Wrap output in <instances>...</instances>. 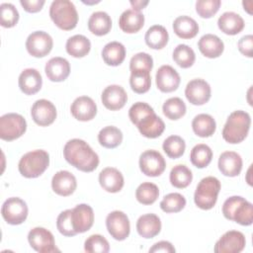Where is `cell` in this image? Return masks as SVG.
I'll list each match as a JSON object with an SVG mask.
<instances>
[{"label": "cell", "mask_w": 253, "mask_h": 253, "mask_svg": "<svg viewBox=\"0 0 253 253\" xmlns=\"http://www.w3.org/2000/svg\"><path fill=\"white\" fill-rule=\"evenodd\" d=\"M63 156L69 164L83 172H92L99 165L98 154L86 141L79 138L70 139L65 143Z\"/></svg>", "instance_id": "obj_1"}, {"label": "cell", "mask_w": 253, "mask_h": 253, "mask_svg": "<svg viewBox=\"0 0 253 253\" xmlns=\"http://www.w3.org/2000/svg\"><path fill=\"white\" fill-rule=\"evenodd\" d=\"M250 125L251 119L247 112L241 110L232 112L222 129L223 139L231 144L243 141L248 134Z\"/></svg>", "instance_id": "obj_2"}, {"label": "cell", "mask_w": 253, "mask_h": 253, "mask_svg": "<svg viewBox=\"0 0 253 253\" xmlns=\"http://www.w3.org/2000/svg\"><path fill=\"white\" fill-rule=\"evenodd\" d=\"M222 213L225 218L241 225H251L253 222V206L240 196H232L222 205Z\"/></svg>", "instance_id": "obj_3"}, {"label": "cell", "mask_w": 253, "mask_h": 253, "mask_svg": "<svg viewBox=\"0 0 253 253\" xmlns=\"http://www.w3.org/2000/svg\"><path fill=\"white\" fill-rule=\"evenodd\" d=\"M49 16L59 29L72 30L78 23V13L74 4L69 0H54L49 7Z\"/></svg>", "instance_id": "obj_4"}, {"label": "cell", "mask_w": 253, "mask_h": 253, "mask_svg": "<svg viewBox=\"0 0 253 253\" xmlns=\"http://www.w3.org/2000/svg\"><path fill=\"white\" fill-rule=\"evenodd\" d=\"M49 165V155L45 150L37 149L24 154L18 164L19 172L26 178L41 176Z\"/></svg>", "instance_id": "obj_5"}, {"label": "cell", "mask_w": 253, "mask_h": 253, "mask_svg": "<svg viewBox=\"0 0 253 253\" xmlns=\"http://www.w3.org/2000/svg\"><path fill=\"white\" fill-rule=\"evenodd\" d=\"M220 190V182L217 178L208 176L203 178L195 191L194 201L198 208L202 210H211L214 207Z\"/></svg>", "instance_id": "obj_6"}, {"label": "cell", "mask_w": 253, "mask_h": 253, "mask_svg": "<svg viewBox=\"0 0 253 253\" xmlns=\"http://www.w3.org/2000/svg\"><path fill=\"white\" fill-rule=\"evenodd\" d=\"M27 129V123L23 116L16 113H8L0 118V137L11 141L22 136Z\"/></svg>", "instance_id": "obj_7"}, {"label": "cell", "mask_w": 253, "mask_h": 253, "mask_svg": "<svg viewBox=\"0 0 253 253\" xmlns=\"http://www.w3.org/2000/svg\"><path fill=\"white\" fill-rule=\"evenodd\" d=\"M28 206L20 198L12 197L7 199L1 208V213L4 220L12 225L23 223L28 216Z\"/></svg>", "instance_id": "obj_8"}, {"label": "cell", "mask_w": 253, "mask_h": 253, "mask_svg": "<svg viewBox=\"0 0 253 253\" xmlns=\"http://www.w3.org/2000/svg\"><path fill=\"white\" fill-rule=\"evenodd\" d=\"M28 241L31 247L40 253L59 252L52 233L44 227H34L29 231Z\"/></svg>", "instance_id": "obj_9"}, {"label": "cell", "mask_w": 253, "mask_h": 253, "mask_svg": "<svg viewBox=\"0 0 253 253\" xmlns=\"http://www.w3.org/2000/svg\"><path fill=\"white\" fill-rule=\"evenodd\" d=\"M106 226L111 236L119 241L125 240L130 232L127 215L121 211H111L106 217Z\"/></svg>", "instance_id": "obj_10"}, {"label": "cell", "mask_w": 253, "mask_h": 253, "mask_svg": "<svg viewBox=\"0 0 253 253\" xmlns=\"http://www.w3.org/2000/svg\"><path fill=\"white\" fill-rule=\"evenodd\" d=\"M139 168L144 175L157 177L164 172L166 162L159 151L149 149L141 153L139 157Z\"/></svg>", "instance_id": "obj_11"}, {"label": "cell", "mask_w": 253, "mask_h": 253, "mask_svg": "<svg viewBox=\"0 0 253 253\" xmlns=\"http://www.w3.org/2000/svg\"><path fill=\"white\" fill-rule=\"evenodd\" d=\"M53 46L52 38L43 31H36L29 35L26 41L28 52L35 57H43L47 55Z\"/></svg>", "instance_id": "obj_12"}, {"label": "cell", "mask_w": 253, "mask_h": 253, "mask_svg": "<svg viewBox=\"0 0 253 253\" xmlns=\"http://www.w3.org/2000/svg\"><path fill=\"white\" fill-rule=\"evenodd\" d=\"M246 244L245 236L237 230L226 231L215 243L213 251L215 253H239Z\"/></svg>", "instance_id": "obj_13"}, {"label": "cell", "mask_w": 253, "mask_h": 253, "mask_svg": "<svg viewBox=\"0 0 253 253\" xmlns=\"http://www.w3.org/2000/svg\"><path fill=\"white\" fill-rule=\"evenodd\" d=\"M31 116L37 125L41 126H47L51 125L56 119V108L50 101L40 99L33 104L31 109Z\"/></svg>", "instance_id": "obj_14"}, {"label": "cell", "mask_w": 253, "mask_h": 253, "mask_svg": "<svg viewBox=\"0 0 253 253\" xmlns=\"http://www.w3.org/2000/svg\"><path fill=\"white\" fill-rule=\"evenodd\" d=\"M211 86L204 79H193L191 80L185 89V95L187 100L196 106H201L209 102L211 99Z\"/></svg>", "instance_id": "obj_15"}, {"label": "cell", "mask_w": 253, "mask_h": 253, "mask_svg": "<svg viewBox=\"0 0 253 253\" xmlns=\"http://www.w3.org/2000/svg\"><path fill=\"white\" fill-rule=\"evenodd\" d=\"M71 221L76 233H83L89 230L94 223L93 209L87 204H79L71 211Z\"/></svg>", "instance_id": "obj_16"}, {"label": "cell", "mask_w": 253, "mask_h": 253, "mask_svg": "<svg viewBox=\"0 0 253 253\" xmlns=\"http://www.w3.org/2000/svg\"><path fill=\"white\" fill-rule=\"evenodd\" d=\"M155 80L157 88L164 93L177 90L181 81L179 73L170 65L160 66L156 72Z\"/></svg>", "instance_id": "obj_17"}, {"label": "cell", "mask_w": 253, "mask_h": 253, "mask_svg": "<svg viewBox=\"0 0 253 253\" xmlns=\"http://www.w3.org/2000/svg\"><path fill=\"white\" fill-rule=\"evenodd\" d=\"M101 100L108 110L118 111L126 105L127 95L122 86L114 84L109 85L104 89L101 95Z\"/></svg>", "instance_id": "obj_18"}, {"label": "cell", "mask_w": 253, "mask_h": 253, "mask_svg": "<svg viewBox=\"0 0 253 253\" xmlns=\"http://www.w3.org/2000/svg\"><path fill=\"white\" fill-rule=\"evenodd\" d=\"M72 116L81 122L91 121L97 114V106L94 100L88 96L76 98L70 106Z\"/></svg>", "instance_id": "obj_19"}, {"label": "cell", "mask_w": 253, "mask_h": 253, "mask_svg": "<svg viewBox=\"0 0 253 253\" xmlns=\"http://www.w3.org/2000/svg\"><path fill=\"white\" fill-rule=\"evenodd\" d=\"M77 181L75 176L66 170L56 172L51 179V188L59 196L67 197L76 190Z\"/></svg>", "instance_id": "obj_20"}, {"label": "cell", "mask_w": 253, "mask_h": 253, "mask_svg": "<svg viewBox=\"0 0 253 253\" xmlns=\"http://www.w3.org/2000/svg\"><path fill=\"white\" fill-rule=\"evenodd\" d=\"M139 132L147 138H156L162 134L165 129V124L155 113L142 118L136 125Z\"/></svg>", "instance_id": "obj_21"}, {"label": "cell", "mask_w": 253, "mask_h": 253, "mask_svg": "<svg viewBox=\"0 0 253 253\" xmlns=\"http://www.w3.org/2000/svg\"><path fill=\"white\" fill-rule=\"evenodd\" d=\"M19 87L26 95H34L38 93L42 85L41 73L35 68L24 69L19 76Z\"/></svg>", "instance_id": "obj_22"}, {"label": "cell", "mask_w": 253, "mask_h": 253, "mask_svg": "<svg viewBox=\"0 0 253 253\" xmlns=\"http://www.w3.org/2000/svg\"><path fill=\"white\" fill-rule=\"evenodd\" d=\"M44 71L50 81L61 82L69 76L70 64L67 59L60 56H55L46 62Z\"/></svg>", "instance_id": "obj_23"}, {"label": "cell", "mask_w": 253, "mask_h": 253, "mask_svg": "<svg viewBox=\"0 0 253 253\" xmlns=\"http://www.w3.org/2000/svg\"><path fill=\"white\" fill-rule=\"evenodd\" d=\"M218 169L224 176H238L242 169V158L234 151H224L218 158Z\"/></svg>", "instance_id": "obj_24"}, {"label": "cell", "mask_w": 253, "mask_h": 253, "mask_svg": "<svg viewBox=\"0 0 253 253\" xmlns=\"http://www.w3.org/2000/svg\"><path fill=\"white\" fill-rule=\"evenodd\" d=\"M101 187L109 193H118L124 187L123 174L114 167H106L99 174Z\"/></svg>", "instance_id": "obj_25"}, {"label": "cell", "mask_w": 253, "mask_h": 253, "mask_svg": "<svg viewBox=\"0 0 253 253\" xmlns=\"http://www.w3.org/2000/svg\"><path fill=\"white\" fill-rule=\"evenodd\" d=\"M144 25V16L140 11L127 9L122 13L119 19L121 30L127 34L137 33Z\"/></svg>", "instance_id": "obj_26"}, {"label": "cell", "mask_w": 253, "mask_h": 253, "mask_svg": "<svg viewBox=\"0 0 253 253\" xmlns=\"http://www.w3.org/2000/svg\"><path fill=\"white\" fill-rule=\"evenodd\" d=\"M136 230L143 238H153L161 230L160 218L154 213H146L138 217Z\"/></svg>", "instance_id": "obj_27"}, {"label": "cell", "mask_w": 253, "mask_h": 253, "mask_svg": "<svg viewBox=\"0 0 253 253\" xmlns=\"http://www.w3.org/2000/svg\"><path fill=\"white\" fill-rule=\"evenodd\" d=\"M200 51L209 58H216L223 52L224 44L223 42L215 35L206 34L198 42Z\"/></svg>", "instance_id": "obj_28"}, {"label": "cell", "mask_w": 253, "mask_h": 253, "mask_svg": "<svg viewBox=\"0 0 253 253\" xmlns=\"http://www.w3.org/2000/svg\"><path fill=\"white\" fill-rule=\"evenodd\" d=\"M244 20L235 12H224L217 20V26L226 35H237L244 29Z\"/></svg>", "instance_id": "obj_29"}, {"label": "cell", "mask_w": 253, "mask_h": 253, "mask_svg": "<svg viewBox=\"0 0 253 253\" xmlns=\"http://www.w3.org/2000/svg\"><path fill=\"white\" fill-rule=\"evenodd\" d=\"M173 31L179 38L189 40L197 36L199 33V25L193 18L183 15L174 20Z\"/></svg>", "instance_id": "obj_30"}, {"label": "cell", "mask_w": 253, "mask_h": 253, "mask_svg": "<svg viewBox=\"0 0 253 253\" xmlns=\"http://www.w3.org/2000/svg\"><path fill=\"white\" fill-rule=\"evenodd\" d=\"M112 28V20L108 13L97 11L91 14L88 20L89 31L96 36L107 35Z\"/></svg>", "instance_id": "obj_31"}, {"label": "cell", "mask_w": 253, "mask_h": 253, "mask_svg": "<svg viewBox=\"0 0 253 253\" xmlns=\"http://www.w3.org/2000/svg\"><path fill=\"white\" fill-rule=\"evenodd\" d=\"M102 57L106 64L118 66L123 63L126 58V48L119 42H108L102 49Z\"/></svg>", "instance_id": "obj_32"}, {"label": "cell", "mask_w": 253, "mask_h": 253, "mask_svg": "<svg viewBox=\"0 0 253 253\" xmlns=\"http://www.w3.org/2000/svg\"><path fill=\"white\" fill-rule=\"evenodd\" d=\"M192 128L196 135L200 137H210L214 133L216 124L211 115L199 114L193 119Z\"/></svg>", "instance_id": "obj_33"}, {"label": "cell", "mask_w": 253, "mask_h": 253, "mask_svg": "<svg viewBox=\"0 0 253 253\" xmlns=\"http://www.w3.org/2000/svg\"><path fill=\"white\" fill-rule=\"evenodd\" d=\"M144 40L146 44L153 49L163 48L169 40L167 30L161 25L151 26L145 33Z\"/></svg>", "instance_id": "obj_34"}, {"label": "cell", "mask_w": 253, "mask_h": 253, "mask_svg": "<svg viewBox=\"0 0 253 253\" xmlns=\"http://www.w3.org/2000/svg\"><path fill=\"white\" fill-rule=\"evenodd\" d=\"M68 54L73 57H84L91 49V42L83 35H75L70 37L65 44Z\"/></svg>", "instance_id": "obj_35"}, {"label": "cell", "mask_w": 253, "mask_h": 253, "mask_svg": "<svg viewBox=\"0 0 253 253\" xmlns=\"http://www.w3.org/2000/svg\"><path fill=\"white\" fill-rule=\"evenodd\" d=\"M98 141L106 148H115L123 141V132L114 126L103 127L98 133Z\"/></svg>", "instance_id": "obj_36"}, {"label": "cell", "mask_w": 253, "mask_h": 253, "mask_svg": "<svg viewBox=\"0 0 253 253\" xmlns=\"http://www.w3.org/2000/svg\"><path fill=\"white\" fill-rule=\"evenodd\" d=\"M169 179L172 186L178 189H184L191 184L193 174L186 165L178 164L171 169Z\"/></svg>", "instance_id": "obj_37"}, {"label": "cell", "mask_w": 253, "mask_h": 253, "mask_svg": "<svg viewBox=\"0 0 253 253\" xmlns=\"http://www.w3.org/2000/svg\"><path fill=\"white\" fill-rule=\"evenodd\" d=\"M212 158V151L211 147L205 143L195 145L190 153V160L197 168L207 167Z\"/></svg>", "instance_id": "obj_38"}, {"label": "cell", "mask_w": 253, "mask_h": 253, "mask_svg": "<svg viewBox=\"0 0 253 253\" xmlns=\"http://www.w3.org/2000/svg\"><path fill=\"white\" fill-rule=\"evenodd\" d=\"M129 85L131 90L137 94H143L150 89L151 76L147 70H133L130 71Z\"/></svg>", "instance_id": "obj_39"}, {"label": "cell", "mask_w": 253, "mask_h": 253, "mask_svg": "<svg viewBox=\"0 0 253 253\" xmlns=\"http://www.w3.org/2000/svg\"><path fill=\"white\" fill-rule=\"evenodd\" d=\"M186 105L182 99L178 97L169 98L165 101L162 107L163 114L166 118L172 121L179 120L186 114Z\"/></svg>", "instance_id": "obj_40"}, {"label": "cell", "mask_w": 253, "mask_h": 253, "mask_svg": "<svg viewBox=\"0 0 253 253\" xmlns=\"http://www.w3.org/2000/svg\"><path fill=\"white\" fill-rule=\"evenodd\" d=\"M172 56L173 60L182 68L191 67L196 60V55L193 48L184 43L178 44L174 48Z\"/></svg>", "instance_id": "obj_41"}, {"label": "cell", "mask_w": 253, "mask_h": 253, "mask_svg": "<svg viewBox=\"0 0 253 253\" xmlns=\"http://www.w3.org/2000/svg\"><path fill=\"white\" fill-rule=\"evenodd\" d=\"M159 196L158 187L150 182H144L140 184L135 191L136 200L142 205L153 204Z\"/></svg>", "instance_id": "obj_42"}, {"label": "cell", "mask_w": 253, "mask_h": 253, "mask_svg": "<svg viewBox=\"0 0 253 253\" xmlns=\"http://www.w3.org/2000/svg\"><path fill=\"white\" fill-rule=\"evenodd\" d=\"M162 147L168 157L176 159L184 154L186 143L181 136L170 135L163 141Z\"/></svg>", "instance_id": "obj_43"}, {"label": "cell", "mask_w": 253, "mask_h": 253, "mask_svg": "<svg viewBox=\"0 0 253 253\" xmlns=\"http://www.w3.org/2000/svg\"><path fill=\"white\" fill-rule=\"evenodd\" d=\"M186 206V199L179 193H170L162 199L160 202V208L167 213L179 212Z\"/></svg>", "instance_id": "obj_44"}, {"label": "cell", "mask_w": 253, "mask_h": 253, "mask_svg": "<svg viewBox=\"0 0 253 253\" xmlns=\"http://www.w3.org/2000/svg\"><path fill=\"white\" fill-rule=\"evenodd\" d=\"M84 250L88 253H107L110 250V245L104 236L93 234L85 240Z\"/></svg>", "instance_id": "obj_45"}, {"label": "cell", "mask_w": 253, "mask_h": 253, "mask_svg": "<svg viewBox=\"0 0 253 253\" xmlns=\"http://www.w3.org/2000/svg\"><path fill=\"white\" fill-rule=\"evenodd\" d=\"M0 22L4 28H12L19 21V12L12 3H2L0 5Z\"/></svg>", "instance_id": "obj_46"}, {"label": "cell", "mask_w": 253, "mask_h": 253, "mask_svg": "<svg viewBox=\"0 0 253 253\" xmlns=\"http://www.w3.org/2000/svg\"><path fill=\"white\" fill-rule=\"evenodd\" d=\"M220 0H198L196 2V11L202 18L212 17L220 7Z\"/></svg>", "instance_id": "obj_47"}, {"label": "cell", "mask_w": 253, "mask_h": 253, "mask_svg": "<svg viewBox=\"0 0 253 253\" xmlns=\"http://www.w3.org/2000/svg\"><path fill=\"white\" fill-rule=\"evenodd\" d=\"M153 67V59L146 52H138L134 54L129 61V70H147L151 71Z\"/></svg>", "instance_id": "obj_48"}, {"label": "cell", "mask_w": 253, "mask_h": 253, "mask_svg": "<svg viewBox=\"0 0 253 253\" xmlns=\"http://www.w3.org/2000/svg\"><path fill=\"white\" fill-rule=\"evenodd\" d=\"M71 211L72 210H66L61 211L56 219V227L58 231L64 236H74L77 234L72 226Z\"/></svg>", "instance_id": "obj_49"}, {"label": "cell", "mask_w": 253, "mask_h": 253, "mask_svg": "<svg viewBox=\"0 0 253 253\" xmlns=\"http://www.w3.org/2000/svg\"><path fill=\"white\" fill-rule=\"evenodd\" d=\"M152 113H154V110L147 103L136 102L129 108L128 117L130 122L133 125H136L142 118Z\"/></svg>", "instance_id": "obj_50"}, {"label": "cell", "mask_w": 253, "mask_h": 253, "mask_svg": "<svg viewBox=\"0 0 253 253\" xmlns=\"http://www.w3.org/2000/svg\"><path fill=\"white\" fill-rule=\"evenodd\" d=\"M239 51L247 56V57H252L253 55V36L252 35H246L243 36L237 43Z\"/></svg>", "instance_id": "obj_51"}, {"label": "cell", "mask_w": 253, "mask_h": 253, "mask_svg": "<svg viewBox=\"0 0 253 253\" xmlns=\"http://www.w3.org/2000/svg\"><path fill=\"white\" fill-rule=\"evenodd\" d=\"M20 4L25 11L29 13H37L42 10L44 5V0H21Z\"/></svg>", "instance_id": "obj_52"}, {"label": "cell", "mask_w": 253, "mask_h": 253, "mask_svg": "<svg viewBox=\"0 0 253 253\" xmlns=\"http://www.w3.org/2000/svg\"><path fill=\"white\" fill-rule=\"evenodd\" d=\"M176 250L174 246L169 241H159L155 243L150 249L149 253H157V252H164V253H174Z\"/></svg>", "instance_id": "obj_53"}, {"label": "cell", "mask_w": 253, "mask_h": 253, "mask_svg": "<svg viewBox=\"0 0 253 253\" xmlns=\"http://www.w3.org/2000/svg\"><path fill=\"white\" fill-rule=\"evenodd\" d=\"M129 3L132 6L133 10L139 11V10L143 9L148 4V1H130Z\"/></svg>", "instance_id": "obj_54"}]
</instances>
